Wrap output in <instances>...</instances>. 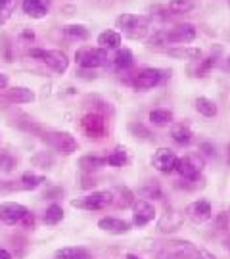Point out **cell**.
Instances as JSON below:
<instances>
[{
  "mask_svg": "<svg viewBox=\"0 0 230 259\" xmlns=\"http://www.w3.org/2000/svg\"><path fill=\"white\" fill-rule=\"evenodd\" d=\"M157 259H217L209 250L196 246L190 240H171L159 251Z\"/></svg>",
  "mask_w": 230,
  "mask_h": 259,
  "instance_id": "obj_3",
  "label": "cell"
},
{
  "mask_svg": "<svg viewBox=\"0 0 230 259\" xmlns=\"http://www.w3.org/2000/svg\"><path fill=\"white\" fill-rule=\"evenodd\" d=\"M108 165L106 156H98V154H86V156L79 157V169L81 173H88V175H96L102 167Z\"/></svg>",
  "mask_w": 230,
  "mask_h": 259,
  "instance_id": "obj_23",
  "label": "cell"
},
{
  "mask_svg": "<svg viewBox=\"0 0 230 259\" xmlns=\"http://www.w3.org/2000/svg\"><path fill=\"white\" fill-rule=\"evenodd\" d=\"M75 75H77L79 79H84V81H92V79H96V77H98L94 69H83V67H77V73Z\"/></svg>",
  "mask_w": 230,
  "mask_h": 259,
  "instance_id": "obj_51",
  "label": "cell"
},
{
  "mask_svg": "<svg viewBox=\"0 0 230 259\" xmlns=\"http://www.w3.org/2000/svg\"><path fill=\"white\" fill-rule=\"evenodd\" d=\"M18 169V157L10 150L0 148V173H14Z\"/></svg>",
  "mask_w": 230,
  "mask_h": 259,
  "instance_id": "obj_38",
  "label": "cell"
},
{
  "mask_svg": "<svg viewBox=\"0 0 230 259\" xmlns=\"http://www.w3.org/2000/svg\"><path fill=\"white\" fill-rule=\"evenodd\" d=\"M19 6V0H0V25L6 23L12 16L16 8Z\"/></svg>",
  "mask_w": 230,
  "mask_h": 259,
  "instance_id": "obj_43",
  "label": "cell"
},
{
  "mask_svg": "<svg viewBox=\"0 0 230 259\" xmlns=\"http://www.w3.org/2000/svg\"><path fill=\"white\" fill-rule=\"evenodd\" d=\"M19 188L21 190H37L46 183V177L37 175L35 171H25L23 175L19 177Z\"/></svg>",
  "mask_w": 230,
  "mask_h": 259,
  "instance_id": "obj_34",
  "label": "cell"
},
{
  "mask_svg": "<svg viewBox=\"0 0 230 259\" xmlns=\"http://www.w3.org/2000/svg\"><path fill=\"white\" fill-rule=\"evenodd\" d=\"M18 42L19 45H23V47H35V42H37V35H35V31L33 29H23L21 33L18 35Z\"/></svg>",
  "mask_w": 230,
  "mask_h": 259,
  "instance_id": "obj_45",
  "label": "cell"
},
{
  "mask_svg": "<svg viewBox=\"0 0 230 259\" xmlns=\"http://www.w3.org/2000/svg\"><path fill=\"white\" fill-rule=\"evenodd\" d=\"M171 79V71L169 69H161V67H152V65H144V67H134L129 73L121 75V81L140 93L146 91H154L157 87H161Z\"/></svg>",
  "mask_w": 230,
  "mask_h": 259,
  "instance_id": "obj_1",
  "label": "cell"
},
{
  "mask_svg": "<svg viewBox=\"0 0 230 259\" xmlns=\"http://www.w3.org/2000/svg\"><path fill=\"white\" fill-rule=\"evenodd\" d=\"M146 16L152 21H161V23H167L169 19H173V16L169 14V8H167L165 2H154L146 8Z\"/></svg>",
  "mask_w": 230,
  "mask_h": 259,
  "instance_id": "obj_32",
  "label": "cell"
},
{
  "mask_svg": "<svg viewBox=\"0 0 230 259\" xmlns=\"http://www.w3.org/2000/svg\"><path fill=\"white\" fill-rule=\"evenodd\" d=\"M96 47L104 48L106 52H115L117 48L123 47V37L119 31L115 29H104L100 35L96 37Z\"/></svg>",
  "mask_w": 230,
  "mask_h": 259,
  "instance_id": "obj_21",
  "label": "cell"
},
{
  "mask_svg": "<svg viewBox=\"0 0 230 259\" xmlns=\"http://www.w3.org/2000/svg\"><path fill=\"white\" fill-rule=\"evenodd\" d=\"M176 161H178V156H176L171 148H165V146L157 148L156 152H154V156H152V165H154V169L159 171L161 175H171V173H175Z\"/></svg>",
  "mask_w": 230,
  "mask_h": 259,
  "instance_id": "obj_11",
  "label": "cell"
},
{
  "mask_svg": "<svg viewBox=\"0 0 230 259\" xmlns=\"http://www.w3.org/2000/svg\"><path fill=\"white\" fill-rule=\"evenodd\" d=\"M96 185H98L96 175H88V173H83V175H81V188H84V190H92Z\"/></svg>",
  "mask_w": 230,
  "mask_h": 259,
  "instance_id": "obj_49",
  "label": "cell"
},
{
  "mask_svg": "<svg viewBox=\"0 0 230 259\" xmlns=\"http://www.w3.org/2000/svg\"><path fill=\"white\" fill-rule=\"evenodd\" d=\"M167 56H171V58H178V60H188V62H198L200 58L203 56L202 48L198 47H173L169 48L165 52Z\"/></svg>",
  "mask_w": 230,
  "mask_h": 259,
  "instance_id": "obj_27",
  "label": "cell"
},
{
  "mask_svg": "<svg viewBox=\"0 0 230 259\" xmlns=\"http://www.w3.org/2000/svg\"><path fill=\"white\" fill-rule=\"evenodd\" d=\"M35 223H37V217H35V213L29 209V213L23 217V221L19 223L23 229H35Z\"/></svg>",
  "mask_w": 230,
  "mask_h": 259,
  "instance_id": "obj_52",
  "label": "cell"
},
{
  "mask_svg": "<svg viewBox=\"0 0 230 259\" xmlns=\"http://www.w3.org/2000/svg\"><path fill=\"white\" fill-rule=\"evenodd\" d=\"M12 248H14L16 259H19L25 253V250H27V240L23 236H12Z\"/></svg>",
  "mask_w": 230,
  "mask_h": 259,
  "instance_id": "obj_46",
  "label": "cell"
},
{
  "mask_svg": "<svg viewBox=\"0 0 230 259\" xmlns=\"http://www.w3.org/2000/svg\"><path fill=\"white\" fill-rule=\"evenodd\" d=\"M106 161L110 167H123L129 163V152L125 146H115L110 154L106 156Z\"/></svg>",
  "mask_w": 230,
  "mask_h": 259,
  "instance_id": "obj_35",
  "label": "cell"
},
{
  "mask_svg": "<svg viewBox=\"0 0 230 259\" xmlns=\"http://www.w3.org/2000/svg\"><path fill=\"white\" fill-rule=\"evenodd\" d=\"M71 205L84 211H104L113 205V192L111 190H94L90 194L71 200Z\"/></svg>",
  "mask_w": 230,
  "mask_h": 259,
  "instance_id": "obj_9",
  "label": "cell"
},
{
  "mask_svg": "<svg viewBox=\"0 0 230 259\" xmlns=\"http://www.w3.org/2000/svg\"><path fill=\"white\" fill-rule=\"evenodd\" d=\"M111 64H113V69L119 75H125L134 69L136 65V58H134V52L127 47L117 48L113 56H111Z\"/></svg>",
  "mask_w": 230,
  "mask_h": 259,
  "instance_id": "obj_16",
  "label": "cell"
},
{
  "mask_svg": "<svg viewBox=\"0 0 230 259\" xmlns=\"http://www.w3.org/2000/svg\"><path fill=\"white\" fill-rule=\"evenodd\" d=\"M140 192L144 198H150V200H163V188L157 181H148L144 183V186L140 188Z\"/></svg>",
  "mask_w": 230,
  "mask_h": 259,
  "instance_id": "obj_41",
  "label": "cell"
},
{
  "mask_svg": "<svg viewBox=\"0 0 230 259\" xmlns=\"http://www.w3.org/2000/svg\"><path fill=\"white\" fill-rule=\"evenodd\" d=\"M186 215H188L194 223H198V225L209 221L213 217L211 204H209L207 200H196V202H192V204L186 207Z\"/></svg>",
  "mask_w": 230,
  "mask_h": 259,
  "instance_id": "obj_19",
  "label": "cell"
},
{
  "mask_svg": "<svg viewBox=\"0 0 230 259\" xmlns=\"http://www.w3.org/2000/svg\"><path fill=\"white\" fill-rule=\"evenodd\" d=\"M77 253H79V248H73V246H67V248H62L54 253V259H77Z\"/></svg>",
  "mask_w": 230,
  "mask_h": 259,
  "instance_id": "obj_48",
  "label": "cell"
},
{
  "mask_svg": "<svg viewBox=\"0 0 230 259\" xmlns=\"http://www.w3.org/2000/svg\"><path fill=\"white\" fill-rule=\"evenodd\" d=\"M77 259H92V253L84 248H79V253H77Z\"/></svg>",
  "mask_w": 230,
  "mask_h": 259,
  "instance_id": "obj_54",
  "label": "cell"
},
{
  "mask_svg": "<svg viewBox=\"0 0 230 259\" xmlns=\"http://www.w3.org/2000/svg\"><path fill=\"white\" fill-rule=\"evenodd\" d=\"M98 229L110 234H127L130 231V223L117 219V217H102L98 221Z\"/></svg>",
  "mask_w": 230,
  "mask_h": 259,
  "instance_id": "obj_24",
  "label": "cell"
},
{
  "mask_svg": "<svg viewBox=\"0 0 230 259\" xmlns=\"http://www.w3.org/2000/svg\"><path fill=\"white\" fill-rule=\"evenodd\" d=\"M113 207L117 209H127V207H132L134 204V192L130 190L129 186H115L113 190Z\"/></svg>",
  "mask_w": 230,
  "mask_h": 259,
  "instance_id": "obj_26",
  "label": "cell"
},
{
  "mask_svg": "<svg viewBox=\"0 0 230 259\" xmlns=\"http://www.w3.org/2000/svg\"><path fill=\"white\" fill-rule=\"evenodd\" d=\"M203 165H205V159L200 154H184V156H178L175 173H178L182 179H196L203 175Z\"/></svg>",
  "mask_w": 230,
  "mask_h": 259,
  "instance_id": "obj_10",
  "label": "cell"
},
{
  "mask_svg": "<svg viewBox=\"0 0 230 259\" xmlns=\"http://www.w3.org/2000/svg\"><path fill=\"white\" fill-rule=\"evenodd\" d=\"M8 87H10V77L6 73H2V71H0V93H2V91H6Z\"/></svg>",
  "mask_w": 230,
  "mask_h": 259,
  "instance_id": "obj_53",
  "label": "cell"
},
{
  "mask_svg": "<svg viewBox=\"0 0 230 259\" xmlns=\"http://www.w3.org/2000/svg\"><path fill=\"white\" fill-rule=\"evenodd\" d=\"M171 139L176 146L180 148H188L194 142V131L188 125H176L175 129L171 131Z\"/></svg>",
  "mask_w": 230,
  "mask_h": 259,
  "instance_id": "obj_30",
  "label": "cell"
},
{
  "mask_svg": "<svg viewBox=\"0 0 230 259\" xmlns=\"http://www.w3.org/2000/svg\"><path fill=\"white\" fill-rule=\"evenodd\" d=\"M226 161L230 163V144L226 146Z\"/></svg>",
  "mask_w": 230,
  "mask_h": 259,
  "instance_id": "obj_58",
  "label": "cell"
},
{
  "mask_svg": "<svg viewBox=\"0 0 230 259\" xmlns=\"http://www.w3.org/2000/svg\"><path fill=\"white\" fill-rule=\"evenodd\" d=\"M38 140H42L50 150H54L62 156H71L79 148V142L71 133L67 131H58V129H46L42 131V135L38 137Z\"/></svg>",
  "mask_w": 230,
  "mask_h": 259,
  "instance_id": "obj_5",
  "label": "cell"
},
{
  "mask_svg": "<svg viewBox=\"0 0 230 259\" xmlns=\"http://www.w3.org/2000/svg\"><path fill=\"white\" fill-rule=\"evenodd\" d=\"M29 213V209L23 204H18V202H4L0 204V221L4 225H19L23 221V217Z\"/></svg>",
  "mask_w": 230,
  "mask_h": 259,
  "instance_id": "obj_15",
  "label": "cell"
},
{
  "mask_svg": "<svg viewBox=\"0 0 230 259\" xmlns=\"http://www.w3.org/2000/svg\"><path fill=\"white\" fill-rule=\"evenodd\" d=\"M194 108L196 111L203 115V117H207V119H213V117H217V113H219V106L215 100L211 98H207V96H198L196 100H194Z\"/></svg>",
  "mask_w": 230,
  "mask_h": 259,
  "instance_id": "obj_28",
  "label": "cell"
},
{
  "mask_svg": "<svg viewBox=\"0 0 230 259\" xmlns=\"http://www.w3.org/2000/svg\"><path fill=\"white\" fill-rule=\"evenodd\" d=\"M156 217V207L150 200H134L132 204V225L142 229L148 223L154 221Z\"/></svg>",
  "mask_w": 230,
  "mask_h": 259,
  "instance_id": "obj_14",
  "label": "cell"
},
{
  "mask_svg": "<svg viewBox=\"0 0 230 259\" xmlns=\"http://www.w3.org/2000/svg\"><path fill=\"white\" fill-rule=\"evenodd\" d=\"M144 42H146L148 50H152V52H163V54H165L167 50H169V45H167L165 37H163V29L152 31L150 37H148Z\"/></svg>",
  "mask_w": 230,
  "mask_h": 259,
  "instance_id": "obj_33",
  "label": "cell"
},
{
  "mask_svg": "<svg viewBox=\"0 0 230 259\" xmlns=\"http://www.w3.org/2000/svg\"><path fill=\"white\" fill-rule=\"evenodd\" d=\"M198 154H200L203 159H213V157H217V146H215V142H211V140H202V142L198 144Z\"/></svg>",
  "mask_w": 230,
  "mask_h": 259,
  "instance_id": "obj_44",
  "label": "cell"
},
{
  "mask_svg": "<svg viewBox=\"0 0 230 259\" xmlns=\"http://www.w3.org/2000/svg\"><path fill=\"white\" fill-rule=\"evenodd\" d=\"M64 219V207L60 204H50L48 207H46L44 215H42V221H44V225H50V227H54V225H58V223Z\"/></svg>",
  "mask_w": 230,
  "mask_h": 259,
  "instance_id": "obj_37",
  "label": "cell"
},
{
  "mask_svg": "<svg viewBox=\"0 0 230 259\" xmlns=\"http://www.w3.org/2000/svg\"><path fill=\"white\" fill-rule=\"evenodd\" d=\"M205 185V179L202 177H196V179H178L175 183L176 188H180V190H186V192H192V190H198V188H202Z\"/></svg>",
  "mask_w": 230,
  "mask_h": 259,
  "instance_id": "obj_42",
  "label": "cell"
},
{
  "mask_svg": "<svg viewBox=\"0 0 230 259\" xmlns=\"http://www.w3.org/2000/svg\"><path fill=\"white\" fill-rule=\"evenodd\" d=\"M228 4H230V0H228Z\"/></svg>",
  "mask_w": 230,
  "mask_h": 259,
  "instance_id": "obj_60",
  "label": "cell"
},
{
  "mask_svg": "<svg viewBox=\"0 0 230 259\" xmlns=\"http://www.w3.org/2000/svg\"><path fill=\"white\" fill-rule=\"evenodd\" d=\"M73 58H75L77 67L94 69V71H98L100 67H106V65L111 62L110 52H106V50L100 47H90V45H83V47L77 48Z\"/></svg>",
  "mask_w": 230,
  "mask_h": 259,
  "instance_id": "obj_6",
  "label": "cell"
},
{
  "mask_svg": "<svg viewBox=\"0 0 230 259\" xmlns=\"http://www.w3.org/2000/svg\"><path fill=\"white\" fill-rule=\"evenodd\" d=\"M152 19L148 18L146 14H119L115 18V27L121 33V37L129 38V40H146L150 37L152 29Z\"/></svg>",
  "mask_w": 230,
  "mask_h": 259,
  "instance_id": "obj_2",
  "label": "cell"
},
{
  "mask_svg": "<svg viewBox=\"0 0 230 259\" xmlns=\"http://www.w3.org/2000/svg\"><path fill=\"white\" fill-rule=\"evenodd\" d=\"M167 8H169V14L173 18H180V16H186V14H192L196 10V2L194 0H167L165 2Z\"/></svg>",
  "mask_w": 230,
  "mask_h": 259,
  "instance_id": "obj_31",
  "label": "cell"
},
{
  "mask_svg": "<svg viewBox=\"0 0 230 259\" xmlns=\"http://www.w3.org/2000/svg\"><path fill=\"white\" fill-rule=\"evenodd\" d=\"M0 56H2L4 62H8V64H12L14 58H16V45H14L12 37H8V35H2V37H0Z\"/></svg>",
  "mask_w": 230,
  "mask_h": 259,
  "instance_id": "obj_40",
  "label": "cell"
},
{
  "mask_svg": "<svg viewBox=\"0 0 230 259\" xmlns=\"http://www.w3.org/2000/svg\"><path fill=\"white\" fill-rule=\"evenodd\" d=\"M173 119H175L173 111L167 110V108H154V110H150V113H148V121L154 127H167V125L173 123Z\"/></svg>",
  "mask_w": 230,
  "mask_h": 259,
  "instance_id": "obj_29",
  "label": "cell"
},
{
  "mask_svg": "<svg viewBox=\"0 0 230 259\" xmlns=\"http://www.w3.org/2000/svg\"><path fill=\"white\" fill-rule=\"evenodd\" d=\"M125 259H142V257H140V255H136V253H127V255H125Z\"/></svg>",
  "mask_w": 230,
  "mask_h": 259,
  "instance_id": "obj_56",
  "label": "cell"
},
{
  "mask_svg": "<svg viewBox=\"0 0 230 259\" xmlns=\"http://www.w3.org/2000/svg\"><path fill=\"white\" fill-rule=\"evenodd\" d=\"M0 100L8 106H23V104H31L35 100V93L29 89V87H8L6 91L0 93Z\"/></svg>",
  "mask_w": 230,
  "mask_h": 259,
  "instance_id": "obj_13",
  "label": "cell"
},
{
  "mask_svg": "<svg viewBox=\"0 0 230 259\" xmlns=\"http://www.w3.org/2000/svg\"><path fill=\"white\" fill-rule=\"evenodd\" d=\"M84 108H88V111H94V113H100V115H106L110 119L113 115V106H111L106 98H102L98 94H88L83 102Z\"/></svg>",
  "mask_w": 230,
  "mask_h": 259,
  "instance_id": "obj_22",
  "label": "cell"
},
{
  "mask_svg": "<svg viewBox=\"0 0 230 259\" xmlns=\"http://www.w3.org/2000/svg\"><path fill=\"white\" fill-rule=\"evenodd\" d=\"M56 157L52 152H48V150H40V152H37L35 156L31 157V163L35 167H38V169H42V171H48L50 167L54 165Z\"/></svg>",
  "mask_w": 230,
  "mask_h": 259,
  "instance_id": "obj_36",
  "label": "cell"
},
{
  "mask_svg": "<svg viewBox=\"0 0 230 259\" xmlns=\"http://www.w3.org/2000/svg\"><path fill=\"white\" fill-rule=\"evenodd\" d=\"M217 65H219V50L217 52L213 50L209 54L202 56L198 62H194V65L190 67V73H192V77L203 79V77H207V75L211 73Z\"/></svg>",
  "mask_w": 230,
  "mask_h": 259,
  "instance_id": "obj_17",
  "label": "cell"
},
{
  "mask_svg": "<svg viewBox=\"0 0 230 259\" xmlns=\"http://www.w3.org/2000/svg\"><path fill=\"white\" fill-rule=\"evenodd\" d=\"M226 62H228V64H230V54H228V58H226Z\"/></svg>",
  "mask_w": 230,
  "mask_h": 259,
  "instance_id": "obj_59",
  "label": "cell"
},
{
  "mask_svg": "<svg viewBox=\"0 0 230 259\" xmlns=\"http://www.w3.org/2000/svg\"><path fill=\"white\" fill-rule=\"evenodd\" d=\"M215 229L221 232L228 231L230 229V213L222 211V213H217V215H215Z\"/></svg>",
  "mask_w": 230,
  "mask_h": 259,
  "instance_id": "obj_47",
  "label": "cell"
},
{
  "mask_svg": "<svg viewBox=\"0 0 230 259\" xmlns=\"http://www.w3.org/2000/svg\"><path fill=\"white\" fill-rule=\"evenodd\" d=\"M0 259H14V255L6 248H0Z\"/></svg>",
  "mask_w": 230,
  "mask_h": 259,
  "instance_id": "obj_55",
  "label": "cell"
},
{
  "mask_svg": "<svg viewBox=\"0 0 230 259\" xmlns=\"http://www.w3.org/2000/svg\"><path fill=\"white\" fill-rule=\"evenodd\" d=\"M163 37H165L169 48L190 47L194 40L198 38V29L190 21H176L171 27L163 29Z\"/></svg>",
  "mask_w": 230,
  "mask_h": 259,
  "instance_id": "obj_7",
  "label": "cell"
},
{
  "mask_svg": "<svg viewBox=\"0 0 230 259\" xmlns=\"http://www.w3.org/2000/svg\"><path fill=\"white\" fill-rule=\"evenodd\" d=\"M14 125H16L19 131L29 133V135H33V137H37V139L42 135V131H44V127H42L38 121L33 119L31 115H27V113H19L18 117H14Z\"/></svg>",
  "mask_w": 230,
  "mask_h": 259,
  "instance_id": "obj_25",
  "label": "cell"
},
{
  "mask_svg": "<svg viewBox=\"0 0 230 259\" xmlns=\"http://www.w3.org/2000/svg\"><path fill=\"white\" fill-rule=\"evenodd\" d=\"M27 56L38 64L46 65L52 73L64 75L69 69V56L60 48H44V47H31L27 50Z\"/></svg>",
  "mask_w": 230,
  "mask_h": 259,
  "instance_id": "obj_4",
  "label": "cell"
},
{
  "mask_svg": "<svg viewBox=\"0 0 230 259\" xmlns=\"http://www.w3.org/2000/svg\"><path fill=\"white\" fill-rule=\"evenodd\" d=\"M79 127L83 131V135L90 140H100L108 139L110 135V127H108V117L100 115V113H94V111H86L83 113V117L79 121Z\"/></svg>",
  "mask_w": 230,
  "mask_h": 259,
  "instance_id": "obj_8",
  "label": "cell"
},
{
  "mask_svg": "<svg viewBox=\"0 0 230 259\" xmlns=\"http://www.w3.org/2000/svg\"><path fill=\"white\" fill-rule=\"evenodd\" d=\"M129 133H130V137H134V139H138V140H150L154 137L152 129L148 127L146 123H142V121H130Z\"/></svg>",
  "mask_w": 230,
  "mask_h": 259,
  "instance_id": "obj_39",
  "label": "cell"
},
{
  "mask_svg": "<svg viewBox=\"0 0 230 259\" xmlns=\"http://www.w3.org/2000/svg\"><path fill=\"white\" fill-rule=\"evenodd\" d=\"M54 6V0H19V8L29 19H44Z\"/></svg>",
  "mask_w": 230,
  "mask_h": 259,
  "instance_id": "obj_12",
  "label": "cell"
},
{
  "mask_svg": "<svg viewBox=\"0 0 230 259\" xmlns=\"http://www.w3.org/2000/svg\"><path fill=\"white\" fill-rule=\"evenodd\" d=\"M184 223V215L180 211H175V209H167L161 219L157 223V231L161 234H169V232H175L182 227Z\"/></svg>",
  "mask_w": 230,
  "mask_h": 259,
  "instance_id": "obj_18",
  "label": "cell"
},
{
  "mask_svg": "<svg viewBox=\"0 0 230 259\" xmlns=\"http://www.w3.org/2000/svg\"><path fill=\"white\" fill-rule=\"evenodd\" d=\"M62 196H64V188L62 186H54V188H48L44 194H42V198L44 200H58Z\"/></svg>",
  "mask_w": 230,
  "mask_h": 259,
  "instance_id": "obj_50",
  "label": "cell"
},
{
  "mask_svg": "<svg viewBox=\"0 0 230 259\" xmlns=\"http://www.w3.org/2000/svg\"><path fill=\"white\" fill-rule=\"evenodd\" d=\"M62 37L67 42H86L90 38V31L84 23H65L62 25Z\"/></svg>",
  "mask_w": 230,
  "mask_h": 259,
  "instance_id": "obj_20",
  "label": "cell"
},
{
  "mask_svg": "<svg viewBox=\"0 0 230 259\" xmlns=\"http://www.w3.org/2000/svg\"><path fill=\"white\" fill-rule=\"evenodd\" d=\"M0 192H6V181H0Z\"/></svg>",
  "mask_w": 230,
  "mask_h": 259,
  "instance_id": "obj_57",
  "label": "cell"
}]
</instances>
